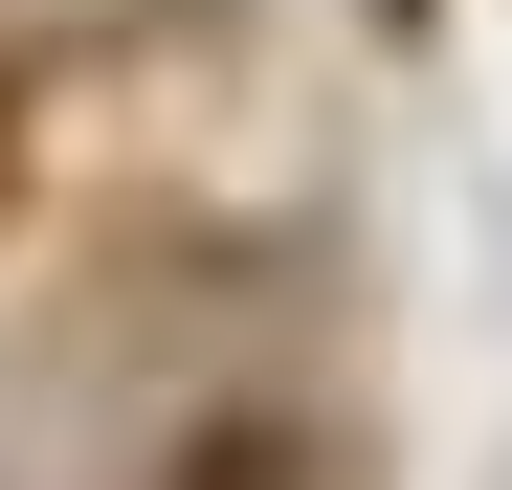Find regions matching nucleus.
I'll use <instances>...</instances> for the list:
<instances>
[{
	"label": "nucleus",
	"mask_w": 512,
	"mask_h": 490,
	"mask_svg": "<svg viewBox=\"0 0 512 490\" xmlns=\"http://www.w3.org/2000/svg\"><path fill=\"white\" fill-rule=\"evenodd\" d=\"M179 490H334V468H312L290 424H201V446H179Z\"/></svg>",
	"instance_id": "nucleus-1"
},
{
	"label": "nucleus",
	"mask_w": 512,
	"mask_h": 490,
	"mask_svg": "<svg viewBox=\"0 0 512 490\" xmlns=\"http://www.w3.org/2000/svg\"><path fill=\"white\" fill-rule=\"evenodd\" d=\"M0 156H23V134H0Z\"/></svg>",
	"instance_id": "nucleus-2"
}]
</instances>
